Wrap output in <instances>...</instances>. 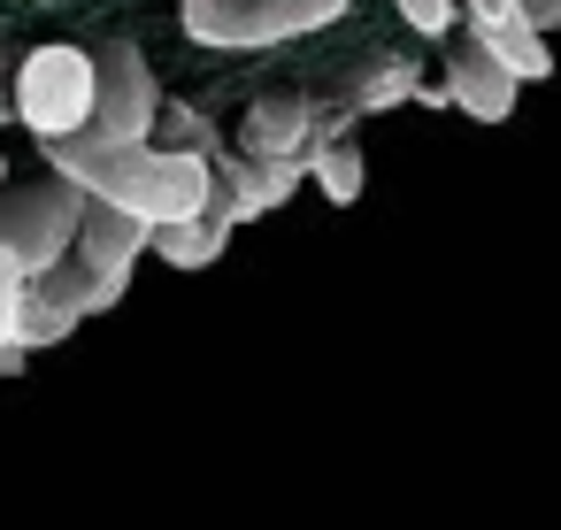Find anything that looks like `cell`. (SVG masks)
I'll list each match as a JSON object with an SVG mask.
<instances>
[{"label":"cell","instance_id":"obj_18","mask_svg":"<svg viewBox=\"0 0 561 530\" xmlns=\"http://www.w3.org/2000/svg\"><path fill=\"white\" fill-rule=\"evenodd\" d=\"M0 193H9V162H0Z\"/></svg>","mask_w":561,"mask_h":530},{"label":"cell","instance_id":"obj_16","mask_svg":"<svg viewBox=\"0 0 561 530\" xmlns=\"http://www.w3.org/2000/svg\"><path fill=\"white\" fill-rule=\"evenodd\" d=\"M16 62H24V55L0 47V124H16Z\"/></svg>","mask_w":561,"mask_h":530},{"label":"cell","instance_id":"obj_6","mask_svg":"<svg viewBox=\"0 0 561 530\" xmlns=\"http://www.w3.org/2000/svg\"><path fill=\"white\" fill-rule=\"evenodd\" d=\"M461 32L484 62H500L515 85H546L553 78V55H546V32L530 24L523 0H461Z\"/></svg>","mask_w":561,"mask_h":530},{"label":"cell","instance_id":"obj_8","mask_svg":"<svg viewBox=\"0 0 561 530\" xmlns=\"http://www.w3.org/2000/svg\"><path fill=\"white\" fill-rule=\"evenodd\" d=\"M300 177L308 170H293V162H254V154H239V147H224L216 154V200H208V216L216 223H262V216H277L293 193H300Z\"/></svg>","mask_w":561,"mask_h":530},{"label":"cell","instance_id":"obj_14","mask_svg":"<svg viewBox=\"0 0 561 530\" xmlns=\"http://www.w3.org/2000/svg\"><path fill=\"white\" fill-rule=\"evenodd\" d=\"M154 147H185V154H224L231 139L216 131V116H201L193 101H162V124H154Z\"/></svg>","mask_w":561,"mask_h":530},{"label":"cell","instance_id":"obj_11","mask_svg":"<svg viewBox=\"0 0 561 530\" xmlns=\"http://www.w3.org/2000/svg\"><path fill=\"white\" fill-rule=\"evenodd\" d=\"M438 93H446V108H454V116H469V124H507L523 85H515L500 62H484V55L461 39V47L446 55V78H438Z\"/></svg>","mask_w":561,"mask_h":530},{"label":"cell","instance_id":"obj_1","mask_svg":"<svg viewBox=\"0 0 561 530\" xmlns=\"http://www.w3.org/2000/svg\"><path fill=\"white\" fill-rule=\"evenodd\" d=\"M39 154H47V177L78 185L85 200H101L116 216H139L147 231L193 223L216 200V162L208 154H185V147H116L108 154L93 139H55Z\"/></svg>","mask_w":561,"mask_h":530},{"label":"cell","instance_id":"obj_12","mask_svg":"<svg viewBox=\"0 0 561 530\" xmlns=\"http://www.w3.org/2000/svg\"><path fill=\"white\" fill-rule=\"evenodd\" d=\"M154 254H162L170 269H185V277H201V269H216V262L231 254V223H216V216H193V223H170V231H154Z\"/></svg>","mask_w":561,"mask_h":530},{"label":"cell","instance_id":"obj_13","mask_svg":"<svg viewBox=\"0 0 561 530\" xmlns=\"http://www.w3.org/2000/svg\"><path fill=\"white\" fill-rule=\"evenodd\" d=\"M308 185H316L331 208H354V200H362V185H369V170H362V147H354V139H331V147H316V154H308Z\"/></svg>","mask_w":561,"mask_h":530},{"label":"cell","instance_id":"obj_4","mask_svg":"<svg viewBox=\"0 0 561 530\" xmlns=\"http://www.w3.org/2000/svg\"><path fill=\"white\" fill-rule=\"evenodd\" d=\"M101 55V101H93V147H154V124H162V85L147 70V55L131 39H108L93 47Z\"/></svg>","mask_w":561,"mask_h":530},{"label":"cell","instance_id":"obj_7","mask_svg":"<svg viewBox=\"0 0 561 530\" xmlns=\"http://www.w3.org/2000/svg\"><path fill=\"white\" fill-rule=\"evenodd\" d=\"M323 108L331 101H316V93H262L247 116H239V154H254V162H293V170H308V154H316V131H323Z\"/></svg>","mask_w":561,"mask_h":530},{"label":"cell","instance_id":"obj_9","mask_svg":"<svg viewBox=\"0 0 561 530\" xmlns=\"http://www.w3.org/2000/svg\"><path fill=\"white\" fill-rule=\"evenodd\" d=\"M85 315H93V308H85L78 269H70V262H55V269H39V277L24 285V308H16V346H24V354H47V346H62Z\"/></svg>","mask_w":561,"mask_h":530},{"label":"cell","instance_id":"obj_5","mask_svg":"<svg viewBox=\"0 0 561 530\" xmlns=\"http://www.w3.org/2000/svg\"><path fill=\"white\" fill-rule=\"evenodd\" d=\"M154 254V231L139 223V216H116V208H85V231H78V246H70V269H78V285H85V308L101 315V308H116L124 292H131V269Z\"/></svg>","mask_w":561,"mask_h":530},{"label":"cell","instance_id":"obj_10","mask_svg":"<svg viewBox=\"0 0 561 530\" xmlns=\"http://www.w3.org/2000/svg\"><path fill=\"white\" fill-rule=\"evenodd\" d=\"M339 101H346L354 116H385V108H446V93L423 85V70H415L408 55H362Z\"/></svg>","mask_w":561,"mask_h":530},{"label":"cell","instance_id":"obj_2","mask_svg":"<svg viewBox=\"0 0 561 530\" xmlns=\"http://www.w3.org/2000/svg\"><path fill=\"white\" fill-rule=\"evenodd\" d=\"M93 101H101V55L93 47H32L16 62V124L55 147V139H85L93 131Z\"/></svg>","mask_w":561,"mask_h":530},{"label":"cell","instance_id":"obj_15","mask_svg":"<svg viewBox=\"0 0 561 530\" xmlns=\"http://www.w3.org/2000/svg\"><path fill=\"white\" fill-rule=\"evenodd\" d=\"M392 9L415 39H454V24H461V0H392Z\"/></svg>","mask_w":561,"mask_h":530},{"label":"cell","instance_id":"obj_3","mask_svg":"<svg viewBox=\"0 0 561 530\" xmlns=\"http://www.w3.org/2000/svg\"><path fill=\"white\" fill-rule=\"evenodd\" d=\"M346 16V0H178V24L208 55H262L285 39H308Z\"/></svg>","mask_w":561,"mask_h":530},{"label":"cell","instance_id":"obj_17","mask_svg":"<svg viewBox=\"0 0 561 530\" xmlns=\"http://www.w3.org/2000/svg\"><path fill=\"white\" fill-rule=\"evenodd\" d=\"M523 9H530V24H538V32H546V39H553V32H561V0H523Z\"/></svg>","mask_w":561,"mask_h":530}]
</instances>
